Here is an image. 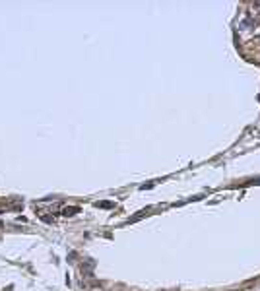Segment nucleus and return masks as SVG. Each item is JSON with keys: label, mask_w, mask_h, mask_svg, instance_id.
<instances>
[{"label": "nucleus", "mask_w": 260, "mask_h": 291, "mask_svg": "<svg viewBox=\"0 0 260 291\" xmlns=\"http://www.w3.org/2000/svg\"><path fill=\"white\" fill-rule=\"evenodd\" d=\"M113 202H95V208H113Z\"/></svg>", "instance_id": "f03ea898"}, {"label": "nucleus", "mask_w": 260, "mask_h": 291, "mask_svg": "<svg viewBox=\"0 0 260 291\" xmlns=\"http://www.w3.org/2000/svg\"><path fill=\"white\" fill-rule=\"evenodd\" d=\"M78 211H80L78 206H68V208L62 210V215H74V214H78Z\"/></svg>", "instance_id": "f257e3e1"}]
</instances>
